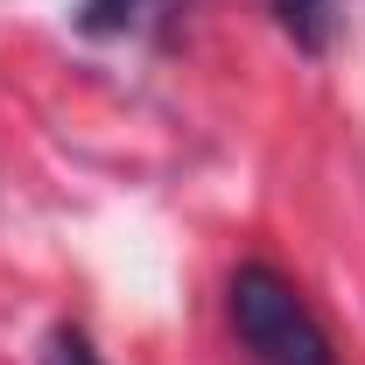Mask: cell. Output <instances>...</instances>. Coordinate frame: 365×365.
<instances>
[{
	"label": "cell",
	"instance_id": "cell-1",
	"mask_svg": "<svg viewBox=\"0 0 365 365\" xmlns=\"http://www.w3.org/2000/svg\"><path fill=\"white\" fill-rule=\"evenodd\" d=\"M225 309L239 344L260 365H337L330 351V330L317 323V309L302 302V288L288 274H274L267 260H246L225 288Z\"/></svg>",
	"mask_w": 365,
	"mask_h": 365
},
{
	"label": "cell",
	"instance_id": "cell-2",
	"mask_svg": "<svg viewBox=\"0 0 365 365\" xmlns=\"http://www.w3.org/2000/svg\"><path fill=\"white\" fill-rule=\"evenodd\" d=\"M267 14L281 21V36L295 49H309V56H323L337 43V0H267Z\"/></svg>",
	"mask_w": 365,
	"mask_h": 365
},
{
	"label": "cell",
	"instance_id": "cell-3",
	"mask_svg": "<svg viewBox=\"0 0 365 365\" xmlns=\"http://www.w3.org/2000/svg\"><path fill=\"white\" fill-rule=\"evenodd\" d=\"M148 7H155V0H85V7H78V29H85V36H127V29L148 21Z\"/></svg>",
	"mask_w": 365,
	"mask_h": 365
},
{
	"label": "cell",
	"instance_id": "cell-4",
	"mask_svg": "<svg viewBox=\"0 0 365 365\" xmlns=\"http://www.w3.org/2000/svg\"><path fill=\"white\" fill-rule=\"evenodd\" d=\"M43 365H98V351L85 344V330H49Z\"/></svg>",
	"mask_w": 365,
	"mask_h": 365
}]
</instances>
